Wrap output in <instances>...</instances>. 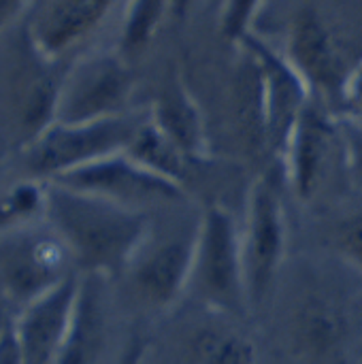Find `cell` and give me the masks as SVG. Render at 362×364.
Masks as SVG:
<instances>
[{
  "label": "cell",
  "mask_w": 362,
  "mask_h": 364,
  "mask_svg": "<svg viewBox=\"0 0 362 364\" xmlns=\"http://www.w3.org/2000/svg\"><path fill=\"white\" fill-rule=\"evenodd\" d=\"M45 222L66 245L79 275L119 277L151 232L147 213L49 181Z\"/></svg>",
  "instance_id": "1"
},
{
  "label": "cell",
  "mask_w": 362,
  "mask_h": 364,
  "mask_svg": "<svg viewBox=\"0 0 362 364\" xmlns=\"http://www.w3.org/2000/svg\"><path fill=\"white\" fill-rule=\"evenodd\" d=\"M188 296L194 305L235 320L250 311L239 226L220 203L207 205L198 215Z\"/></svg>",
  "instance_id": "2"
},
{
  "label": "cell",
  "mask_w": 362,
  "mask_h": 364,
  "mask_svg": "<svg viewBox=\"0 0 362 364\" xmlns=\"http://www.w3.org/2000/svg\"><path fill=\"white\" fill-rule=\"evenodd\" d=\"M143 122L145 119H139L132 113L85 124L53 122L23 143L28 175L43 181H55L96 160L126 151Z\"/></svg>",
  "instance_id": "3"
},
{
  "label": "cell",
  "mask_w": 362,
  "mask_h": 364,
  "mask_svg": "<svg viewBox=\"0 0 362 364\" xmlns=\"http://www.w3.org/2000/svg\"><path fill=\"white\" fill-rule=\"evenodd\" d=\"M239 235L247 301L254 311L269 301L288 250L286 209L273 177L260 175L252 181Z\"/></svg>",
  "instance_id": "4"
},
{
  "label": "cell",
  "mask_w": 362,
  "mask_h": 364,
  "mask_svg": "<svg viewBox=\"0 0 362 364\" xmlns=\"http://www.w3.org/2000/svg\"><path fill=\"white\" fill-rule=\"evenodd\" d=\"M79 275L62 239L47 222L0 239V290L17 309Z\"/></svg>",
  "instance_id": "5"
},
{
  "label": "cell",
  "mask_w": 362,
  "mask_h": 364,
  "mask_svg": "<svg viewBox=\"0 0 362 364\" xmlns=\"http://www.w3.org/2000/svg\"><path fill=\"white\" fill-rule=\"evenodd\" d=\"M132 92L134 73L117 51L83 55L62 75L55 122L85 124L126 115Z\"/></svg>",
  "instance_id": "6"
},
{
  "label": "cell",
  "mask_w": 362,
  "mask_h": 364,
  "mask_svg": "<svg viewBox=\"0 0 362 364\" xmlns=\"http://www.w3.org/2000/svg\"><path fill=\"white\" fill-rule=\"evenodd\" d=\"M286 181L303 203L322 194L335 166L344 168L341 122L312 98L280 158Z\"/></svg>",
  "instance_id": "7"
},
{
  "label": "cell",
  "mask_w": 362,
  "mask_h": 364,
  "mask_svg": "<svg viewBox=\"0 0 362 364\" xmlns=\"http://www.w3.org/2000/svg\"><path fill=\"white\" fill-rule=\"evenodd\" d=\"M235 318L196 305V311L179 322L160 346L147 341V354L156 364H256L254 341L235 324Z\"/></svg>",
  "instance_id": "8"
},
{
  "label": "cell",
  "mask_w": 362,
  "mask_h": 364,
  "mask_svg": "<svg viewBox=\"0 0 362 364\" xmlns=\"http://www.w3.org/2000/svg\"><path fill=\"white\" fill-rule=\"evenodd\" d=\"M194 232H169L154 237V228L130 262L128 277L132 296L137 303L154 314H166L188 296L192 256H194Z\"/></svg>",
  "instance_id": "9"
},
{
  "label": "cell",
  "mask_w": 362,
  "mask_h": 364,
  "mask_svg": "<svg viewBox=\"0 0 362 364\" xmlns=\"http://www.w3.org/2000/svg\"><path fill=\"white\" fill-rule=\"evenodd\" d=\"M53 183H62L143 213H147L149 207L177 205L186 198L183 186L149 173L126 151L96 160L55 179Z\"/></svg>",
  "instance_id": "10"
},
{
  "label": "cell",
  "mask_w": 362,
  "mask_h": 364,
  "mask_svg": "<svg viewBox=\"0 0 362 364\" xmlns=\"http://www.w3.org/2000/svg\"><path fill=\"white\" fill-rule=\"evenodd\" d=\"M284 55L316 100H341L350 66L329 19L316 6H301L292 15Z\"/></svg>",
  "instance_id": "11"
},
{
  "label": "cell",
  "mask_w": 362,
  "mask_h": 364,
  "mask_svg": "<svg viewBox=\"0 0 362 364\" xmlns=\"http://www.w3.org/2000/svg\"><path fill=\"white\" fill-rule=\"evenodd\" d=\"M237 47L245 49L258 64L262 81L267 151L269 156L280 160L297 122L301 119L305 107L314 96L301 75L286 60V55L275 51L254 32L243 36Z\"/></svg>",
  "instance_id": "12"
},
{
  "label": "cell",
  "mask_w": 362,
  "mask_h": 364,
  "mask_svg": "<svg viewBox=\"0 0 362 364\" xmlns=\"http://www.w3.org/2000/svg\"><path fill=\"white\" fill-rule=\"evenodd\" d=\"M117 0H41L30 15L26 38L34 55L58 64L87 41Z\"/></svg>",
  "instance_id": "13"
},
{
  "label": "cell",
  "mask_w": 362,
  "mask_h": 364,
  "mask_svg": "<svg viewBox=\"0 0 362 364\" xmlns=\"http://www.w3.org/2000/svg\"><path fill=\"white\" fill-rule=\"evenodd\" d=\"M79 282L81 275H73L17 311L13 328L21 364H58L73 326Z\"/></svg>",
  "instance_id": "14"
},
{
  "label": "cell",
  "mask_w": 362,
  "mask_h": 364,
  "mask_svg": "<svg viewBox=\"0 0 362 364\" xmlns=\"http://www.w3.org/2000/svg\"><path fill=\"white\" fill-rule=\"evenodd\" d=\"M147 117L171 143L183 151L190 162L209 158V132L205 115L181 75L175 73L164 81Z\"/></svg>",
  "instance_id": "15"
},
{
  "label": "cell",
  "mask_w": 362,
  "mask_h": 364,
  "mask_svg": "<svg viewBox=\"0 0 362 364\" xmlns=\"http://www.w3.org/2000/svg\"><path fill=\"white\" fill-rule=\"evenodd\" d=\"M107 279L81 275L73 326L58 364H100L109 343V309L105 299Z\"/></svg>",
  "instance_id": "16"
},
{
  "label": "cell",
  "mask_w": 362,
  "mask_h": 364,
  "mask_svg": "<svg viewBox=\"0 0 362 364\" xmlns=\"http://www.w3.org/2000/svg\"><path fill=\"white\" fill-rule=\"evenodd\" d=\"M348 333V311L331 294L312 292L303 296L292 316V337L299 352L307 356L331 354Z\"/></svg>",
  "instance_id": "17"
},
{
  "label": "cell",
  "mask_w": 362,
  "mask_h": 364,
  "mask_svg": "<svg viewBox=\"0 0 362 364\" xmlns=\"http://www.w3.org/2000/svg\"><path fill=\"white\" fill-rule=\"evenodd\" d=\"M49 181L21 177L0 188V239L45 222Z\"/></svg>",
  "instance_id": "18"
},
{
  "label": "cell",
  "mask_w": 362,
  "mask_h": 364,
  "mask_svg": "<svg viewBox=\"0 0 362 364\" xmlns=\"http://www.w3.org/2000/svg\"><path fill=\"white\" fill-rule=\"evenodd\" d=\"M241 66L235 79V109L243 139L252 151H267V132H265V107H262V81L256 60L241 49Z\"/></svg>",
  "instance_id": "19"
},
{
  "label": "cell",
  "mask_w": 362,
  "mask_h": 364,
  "mask_svg": "<svg viewBox=\"0 0 362 364\" xmlns=\"http://www.w3.org/2000/svg\"><path fill=\"white\" fill-rule=\"evenodd\" d=\"M126 154L149 173L183 186L190 160L149 122V117H145V122L137 130L134 139L126 147Z\"/></svg>",
  "instance_id": "20"
},
{
  "label": "cell",
  "mask_w": 362,
  "mask_h": 364,
  "mask_svg": "<svg viewBox=\"0 0 362 364\" xmlns=\"http://www.w3.org/2000/svg\"><path fill=\"white\" fill-rule=\"evenodd\" d=\"M169 13L171 0H128L115 51L128 62L143 55L158 36Z\"/></svg>",
  "instance_id": "21"
},
{
  "label": "cell",
  "mask_w": 362,
  "mask_h": 364,
  "mask_svg": "<svg viewBox=\"0 0 362 364\" xmlns=\"http://www.w3.org/2000/svg\"><path fill=\"white\" fill-rule=\"evenodd\" d=\"M265 0H224L220 15V30L230 43H239L252 34L254 19L258 17Z\"/></svg>",
  "instance_id": "22"
},
{
  "label": "cell",
  "mask_w": 362,
  "mask_h": 364,
  "mask_svg": "<svg viewBox=\"0 0 362 364\" xmlns=\"http://www.w3.org/2000/svg\"><path fill=\"white\" fill-rule=\"evenodd\" d=\"M335 252L362 275V211L344 218L333 232Z\"/></svg>",
  "instance_id": "23"
},
{
  "label": "cell",
  "mask_w": 362,
  "mask_h": 364,
  "mask_svg": "<svg viewBox=\"0 0 362 364\" xmlns=\"http://www.w3.org/2000/svg\"><path fill=\"white\" fill-rule=\"evenodd\" d=\"M344 136V173L348 181L362 190V122L339 117Z\"/></svg>",
  "instance_id": "24"
},
{
  "label": "cell",
  "mask_w": 362,
  "mask_h": 364,
  "mask_svg": "<svg viewBox=\"0 0 362 364\" xmlns=\"http://www.w3.org/2000/svg\"><path fill=\"white\" fill-rule=\"evenodd\" d=\"M341 105L348 111L346 117L362 122V60L350 68V75L341 92Z\"/></svg>",
  "instance_id": "25"
},
{
  "label": "cell",
  "mask_w": 362,
  "mask_h": 364,
  "mask_svg": "<svg viewBox=\"0 0 362 364\" xmlns=\"http://www.w3.org/2000/svg\"><path fill=\"white\" fill-rule=\"evenodd\" d=\"M145 352H147V337L137 333L126 341L115 364H145Z\"/></svg>",
  "instance_id": "26"
},
{
  "label": "cell",
  "mask_w": 362,
  "mask_h": 364,
  "mask_svg": "<svg viewBox=\"0 0 362 364\" xmlns=\"http://www.w3.org/2000/svg\"><path fill=\"white\" fill-rule=\"evenodd\" d=\"M34 0H0V32H4L15 19H19Z\"/></svg>",
  "instance_id": "27"
},
{
  "label": "cell",
  "mask_w": 362,
  "mask_h": 364,
  "mask_svg": "<svg viewBox=\"0 0 362 364\" xmlns=\"http://www.w3.org/2000/svg\"><path fill=\"white\" fill-rule=\"evenodd\" d=\"M17 307L13 305V301L0 290V339L13 328L15 324V318H17Z\"/></svg>",
  "instance_id": "28"
},
{
  "label": "cell",
  "mask_w": 362,
  "mask_h": 364,
  "mask_svg": "<svg viewBox=\"0 0 362 364\" xmlns=\"http://www.w3.org/2000/svg\"><path fill=\"white\" fill-rule=\"evenodd\" d=\"M194 0H171V15H175L177 19H183L190 9H192Z\"/></svg>",
  "instance_id": "29"
}]
</instances>
